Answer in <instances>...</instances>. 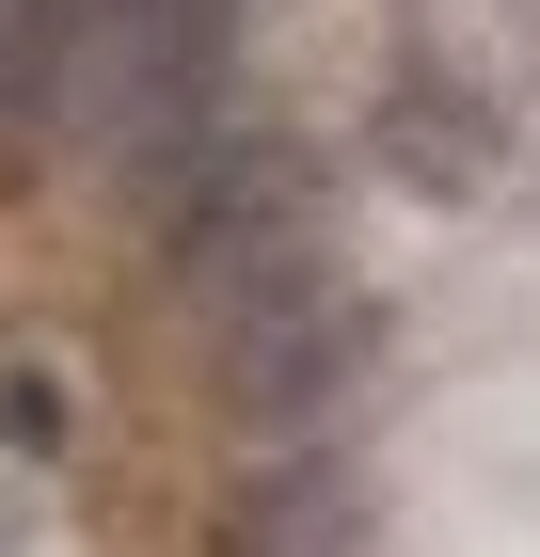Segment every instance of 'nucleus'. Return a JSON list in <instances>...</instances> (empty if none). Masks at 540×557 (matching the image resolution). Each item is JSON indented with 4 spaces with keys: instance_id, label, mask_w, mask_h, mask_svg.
Wrapping results in <instances>:
<instances>
[{
    "instance_id": "f257e3e1",
    "label": "nucleus",
    "mask_w": 540,
    "mask_h": 557,
    "mask_svg": "<svg viewBox=\"0 0 540 557\" xmlns=\"http://www.w3.org/2000/svg\"><path fill=\"white\" fill-rule=\"evenodd\" d=\"M381 160L414 175V191H493V175H508L493 81H461L445 48H398V64H381Z\"/></svg>"
},
{
    "instance_id": "f03ea898",
    "label": "nucleus",
    "mask_w": 540,
    "mask_h": 557,
    "mask_svg": "<svg viewBox=\"0 0 540 557\" xmlns=\"http://www.w3.org/2000/svg\"><path fill=\"white\" fill-rule=\"evenodd\" d=\"M0 446L16 462H64V383L48 367H0Z\"/></svg>"
}]
</instances>
